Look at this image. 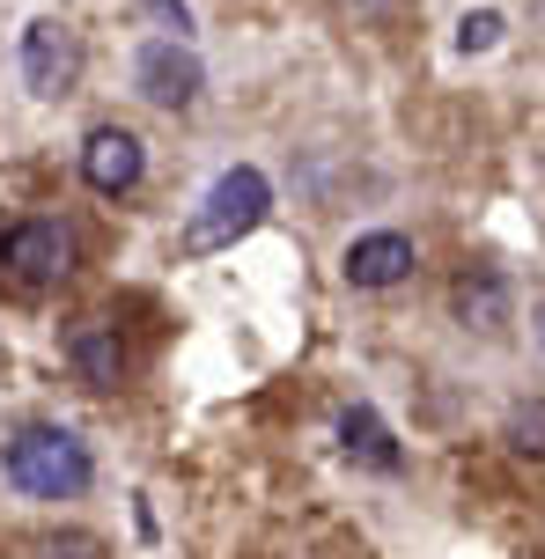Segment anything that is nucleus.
Masks as SVG:
<instances>
[{
	"instance_id": "nucleus-6",
	"label": "nucleus",
	"mask_w": 545,
	"mask_h": 559,
	"mask_svg": "<svg viewBox=\"0 0 545 559\" xmlns=\"http://www.w3.org/2000/svg\"><path fill=\"white\" fill-rule=\"evenodd\" d=\"M82 177H88V192H104V199L133 192L141 185V140L126 133V126H96L82 147Z\"/></svg>"
},
{
	"instance_id": "nucleus-5",
	"label": "nucleus",
	"mask_w": 545,
	"mask_h": 559,
	"mask_svg": "<svg viewBox=\"0 0 545 559\" xmlns=\"http://www.w3.org/2000/svg\"><path fill=\"white\" fill-rule=\"evenodd\" d=\"M23 82L37 88V96H67V88L82 82V37L67 23H29L23 29Z\"/></svg>"
},
{
	"instance_id": "nucleus-13",
	"label": "nucleus",
	"mask_w": 545,
	"mask_h": 559,
	"mask_svg": "<svg viewBox=\"0 0 545 559\" xmlns=\"http://www.w3.org/2000/svg\"><path fill=\"white\" fill-rule=\"evenodd\" d=\"M494 37H501V15H464L458 23V52H487Z\"/></svg>"
},
{
	"instance_id": "nucleus-11",
	"label": "nucleus",
	"mask_w": 545,
	"mask_h": 559,
	"mask_svg": "<svg viewBox=\"0 0 545 559\" xmlns=\"http://www.w3.org/2000/svg\"><path fill=\"white\" fill-rule=\"evenodd\" d=\"M509 449H517V456H545V397L509 413Z\"/></svg>"
},
{
	"instance_id": "nucleus-9",
	"label": "nucleus",
	"mask_w": 545,
	"mask_h": 559,
	"mask_svg": "<svg viewBox=\"0 0 545 559\" xmlns=\"http://www.w3.org/2000/svg\"><path fill=\"white\" fill-rule=\"evenodd\" d=\"M450 302H458V324H472V332H501V324H509V280L479 265V273L458 280Z\"/></svg>"
},
{
	"instance_id": "nucleus-8",
	"label": "nucleus",
	"mask_w": 545,
	"mask_h": 559,
	"mask_svg": "<svg viewBox=\"0 0 545 559\" xmlns=\"http://www.w3.org/2000/svg\"><path fill=\"white\" fill-rule=\"evenodd\" d=\"M413 273V243L405 236H362V243H346V280L354 287H399Z\"/></svg>"
},
{
	"instance_id": "nucleus-3",
	"label": "nucleus",
	"mask_w": 545,
	"mask_h": 559,
	"mask_svg": "<svg viewBox=\"0 0 545 559\" xmlns=\"http://www.w3.org/2000/svg\"><path fill=\"white\" fill-rule=\"evenodd\" d=\"M74 273V228L67 222H15L0 228V280H15L23 295H45Z\"/></svg>"
},
{
	"instance_id": "nucleus-15",
	"label": "nucleus",
	"mask_w": 545,
	"mask_h": 559,
	"mask_svg": "<svg viewBox=\"0 0 545 559\" xmlns=\"http://www.w3.org/2000/svg\"><path fill=\"white\" fill-rule=\"evenodd\" d=\"M538 338H545V295H538Z\"/></svg>"
},
{
	"instance_id": "nucleus-4",
	"label": "nucleus",
	"mask_w": 545,
	"mask_h": 559,
	"mask_svg": "<svg viewBox=\"0 0 545 559\" xmlns=\"http://www.w3.org/2000/svg\"><path fill=\"white\" fill-rule=\"evenodd\" d=\"M133 82H141L147 104H163V111H185V104H200V59H192V45L185 37H155V45H141V59H133Z\"/></svg>"
},
{
	"instance_id": "nucleus-1",
	"label": "nucleus",
	"mask_w": 545,
	"mask_h": 559,
	"mask_svg": "<svg viewBox=\"0 0 545 559\" xmlns=\"http://www.w3.org/2000/svg\"><path fill=\"white\" fill-rule=\"evenodd\" d=\"M0 464H8V486H23L29 501H74V493H88V449L67 427H23Z\"/></svg>"
},
{
	"instance_id": "nucleus-12",
	"label": "nucleus",
	"mask_w": 545,
	"mask_h": 559,
	"mask_svg": "<svg viewBox=\"0 0 545 559\" xmlns=\"http://www.w3.org/2000/svg\"><path fill=\"white\" fill-rule=\"evenodd\" d=\"M37 559H104V537H88V531L37 537Z\"/></svg>"
},
{
	"instance_id": "nucleus-14",
	"label": "nucleus",
	"mask_w": 545,
	"mask_h": 559,
	"mask_svg": "<svg viewBox=\"0 0 545 559\" xmlns=\"http://www.w3.org/2000/svg\"><path fill=\"white\" fill-rule=\"evenodd\" d=\"M147 8H155V15H163V29H177V37L192 29V15H185V0H147Z\"/></svg>"
},
{
	"instance_id": "nucleus-2",
	"label": "nucleus",
	"mask_w": 545,
	"mask_h": 559,
	"mask_svg": "<svg viewBox=\"0 0 545 559\" xmlns=\"http://www.w3.org/2000/svg\"><path fill=\"white\" fill-rule=\"evenodd\" d=\"M265 206H273V192H265V177L251 163L229 169V177H214V192L200 199V214L185 222V251H192V258L229 251L236 236H251V228L265 222Z\"/></svg>"
},
{
	"instance_id": "nucleus-7",
	"label": "nucleus",
	"mask_w": 545,
	"mask_h": 559,
	"mask_svg": "<svg viewBox=\"0 0 545 559\" xmlns=\"http://www.w3.org/2000/svg\"><path fill=\"white\" fill-rule=\"evenodd\" d=\"M67 361L82 368L88 391H118V383H126V346H118V324L82 317V324L67 332Z\"/></svg>"
},
{
	"instance_id": "nucleus-10",
	"label": "nucleus",
	"mask_w": 545,
	"mask_h": 559,
	"mask_svg": "<svg viewBox=\"0 0 545 559\" xmlns=\"http://www.w3.org/2000/svg\"><path fill=\"white\" fill-rule=\"evenodd\" d=\"M340 442L354 464H369V472H399V442H391V427L369 413V405H354V413L340 419Z\"/></svg>"
}]
</instances>
